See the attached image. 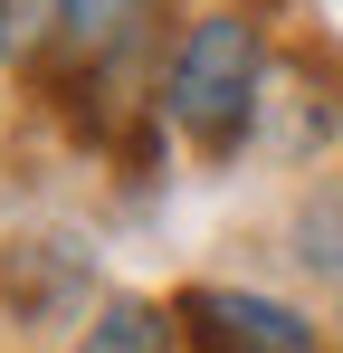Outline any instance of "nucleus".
<instances>
[{"instance_id":"obj_7","label":"nucleus","mask_w":343,"mask_h":353,"mask_svg":"<svg viewBox=\"0 0 343 353\" xmlns=\"http://www.w3.org/2000/svg\"><path fill=\"white\" fill-rule=\"evenodd\" d=\"M67 39V0H0V58H39Z\"/></svg>"},{"instance_id":"obj_2","label":"nucleus","mask_w":343,"mask_h":353,"mask_svg":"<svg viewBox=\"0 0 343 353\" xmlns=\"http://www.w3.org/2000/svg\"><path fill=\"white\" fill-rule=\"evenodd\" d=\"M334 134H343V96L315 77V67L277 58V67H267V96H258L248 143H258L267 163H315V153H334Z\"/></svg>"},{"instance_id":"obj_6","label":"nucleus","mask_w":343,"mask_h":353,"mask_svg":"<svg viewBox=\"0 0 343 353\" xmlns=\"http://www.w3.org/2000/svg\"><path fill=\"white\" fill-rule=\"evenodd\" d=\"M143 19H153V0H67V58H86V67H105L114 48H134L143 39Z\"/></svg>"},{"instance_id":"obj_4","label":"nucleus","mask_w":343,"mask_h":353,"mask_svg":"<svg viewBox=\"0 0 343 353\" xmlns=\"http://www.w3.org/2000/svg\"><path fill=\"white\" fill-rule=\"evenodd\" d=\"M0 296H10L19 315L57 325V315H76V305H86V258H76L67 239H29V248H10V258H0Z\"/></svg>"},{"instance_id":"obj_5","label":"nucleus","mask_w":343,"mask_h":353,"mask_svg":"<svg viewBox=\"0 0 343 353\" xmlns=\"http://www.w3.org/2000/svg\"><path fill=\"white\" fill-rule=\"evenodd\" d=\"M172 344H181V305H153V296H105L76 325V353H172Z\"/></svg>"},{"instance_id":"obj_8","label":"nucleus","mask_w":343,"mask_h":353,"mask_svg":"<svg viewBox=\"0 0 343 353\" xmlns=\"http://www.w3.org/2000/svg\"><path fill=\"white\" fill-rule=\"evenodd\" d=\"M295 258L324 268V277H343V181H324V220H315V210L295 220Z\"/></svg>"},{"instance_id":"obj_3","label":"nucleus","mask_w":343,"mask_h":353,"mask_svg":"<svg viewBox=\"0 0 343 353\" xmlns=\"http://www.w3.org/2000/svg\"><path fill=\"white\" fill-rule=\"evenodd\" d=\"M181 325L200 334V353H315V325L277 305V296H248V287H200L181 296Z\"/></svg>"},{"instance_id":"obj_1","label":"nucleus","mask_w":343,"mask_h":353,"mask_svg":"<svg viewBox=\"0 0 343 353\" xmlns=\"http://www.w3.org/2000/svg\"><path fill=\"white\" fill-rule=\"evenodd\" d=\"M267 39H258V19L248 10H200L191 29H181V48L163 67V115L172 134H191V143H248V124H258V96H267Z\"/></svg>"}]
</instances>
